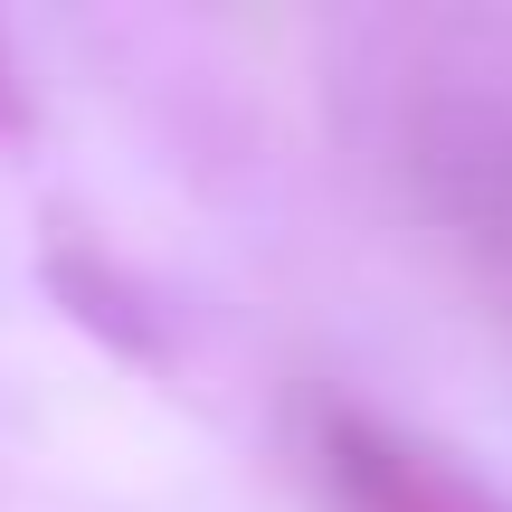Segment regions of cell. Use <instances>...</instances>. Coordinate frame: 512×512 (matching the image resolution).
I'll return each instance as SVG.
<instances>
[{"label": "cell", "mask_w": 512, "mask_h": 512, "mask_svg": "<svg viewBox=\"0 0 512 512\" xmlns=\"http://www.w3.org/2000/svg\"><path fill=\"white\" fill-rule=\"evenodd\" d=\"M313 465H323L332 512H512L494 484H475L446 446L408 437V427H389V418H361V408H323Z\"/></svg>", "instance_id": "cell-1"}, {"label": "cell", "mask_w": 512, "mask_h": 512, "mask_svg": "<svg viewBox=\"0 0 512 512\" xmlns=\"http://www.w3.org/2000/svg\"><path fill=\"white\" fill-rule=\"evenodd\" d=\"M10 133H29V95H19V57H10V38H0V143Z\"/></svg>", "instance_id": "cell-2"}]
</instances>
